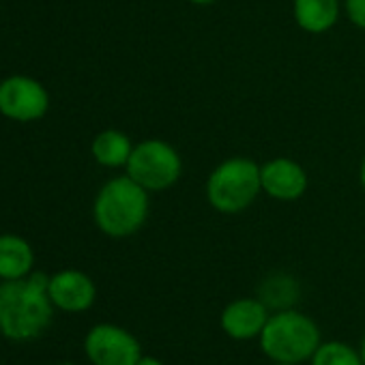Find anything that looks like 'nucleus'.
<instances>
[{
	"label": "nucleus",
	"instance_id": "1",
	"mask_svg": "<svg viewBox=\"0 0 365 365\" xmlns=\"http://www.w3.org/2000/svg\"><path fill=\"white\" fill-rule=\"evenodd\" d=\"M50 275L33 271L24 279L0 282V335L9 341H35L52 324L54 305L48 297Z\"/></svg>",
	"mask_w": 365,
	"mask_h": 365
},
{
	"label": "nucleus",
	"instance_id": "2",
	"mask_svg": "<svg viewBox=\"0 0 365 365\" xmlns=\"http://www.w3.org/2000/svg\"><path fill=\"white\" fill-rule=\"evenodd\" d=\"M150 213V194L123 174L110 178L93 202L95 226L110 239H127L140 232Z\"/></svg>",
	"mask_w": 365,
	"mask_h": 365
},
{
	"label": "nucleus",
	"instance_id": "3",
	"mask_svg": "<svg viewBox=\"0 0 365 365\" xmlns=\"http://www.w3.org/2000/svg\"><path fill=\"white\" fill-rule=\"evenodd\" d=\"M322 341V331L318 322L297 309H279L271 312L258 344L262 354L271 363H309L312 354Z\"/></svg>",
	"mask_w": 365,
	"mask_h": 365
},
{
	"label": "nucleus",
	"instance_id": "4",
	"mask_svg": "<svg viewBox=\"0 0 365 365\" xmlns=\"http://www.w3.org/2000/svg\"><path fill=\"white\" fill-rule=\"evenodd\" d=\"M207 200L222 215L247 211L262 192L260 163L250 157H228L213 168L207 178Z\"/></svg>",
	"mask_w": 365,
	"mask_h": 365
},
{
	"label": "nucleus",
	"instance_id": "5",
	"mask_svg": "<svg viewBox=\"0 0 365 365\" xmlns=\"http://www.w3.org/2000/svg\"><path fill=\"white\" fill-rule=\"evenodd\" d=\"M125 174L131 176L148 194H159L178 182L182 174V159L170 142L146 138L133 146L125 165Z\"/></svg>",
	"mask_w": 365,
	"mask_h": 365
},
{
	"label": "nucleus",
	"instance_id": "6",
	"mask_svg": "<svg viewBox=\"0 0 365 365\" xmlns=\"http://www.w3.org/2000/svg\"><path fill=\"white\" fill-rule=\"evenodd\" d=\"M82 348L91 365H135L144 354L140 339L125 327L112 322L91 327Z\"/></svg>",
	"mask_w": 365,
	"mask_h": 365
},
{
	"label": "nucleus",
	"instance_id": "7",
	"mask_svg": "<svg viewBox=\"0 0 365 365\" xmlns=\"http://www.w3.org/2000/svg\"><path fill=\"white\" fill-rule=\"evenodd\" d=\"M50 110L48 88L29 76H9L0 82V114L16 123H35Z\"/></svg>",
	"mask_w": 365,
	"mask_h": 365
},
{
	"label": "nucleus",
	"instance_id": "8",
	"mask_svg": "<svg viewBox=\"0 0 365 365\" xmlns=\"http://www.w3.org/2000/svg\"><path fill=\"white\" fill-rule=\"evenodd\" d=\"M262 194L279 202H294L305 196L309 176L305 168L290 157H273L260 165Z\"/></svg>",
	"mask_w": 365,
	"mask_h": 365
},
{
	"label": "nucleus",
	"instance_id": "9",
	"mask_svg": "<svg viewBox=\"0 0 365 365\" xmlns=\"http://www.w3.org/2000/svg\"><path fill=\"white\" fill-rule=\"evenodd\" d=\"M48 297L58 312L84 314L97 301V284L80 269H63L50 275Z\"/></svg>",
	"mask_w": 365,
	"mask_h": 365
},
{
	"label": "nucleus",
	"instance_id": "10",
	"mask_svg": "<svg viewBox=\"0 0 365 365\" xmlns=\"http://www.w3.org/2000/svg\"><path fill=\"white\" fill-rule=\"evenodd\" d=\"M271 309L258 297H239L230 301L220 314V329L235 341L258 339Z\"/></svg>",
	"mask_w": 365,
	"mask_h": 365
},
{
	"label": "nucleus",
	"instance_id": "11",
	"mask_svg": "<svg viewBox=\"0 0 365 365\" xmlns=\"http://www.w3.org/2000/svg\"><path fill=\"white\" fill-rule=\"evenodd\" d=\"M35 271L33 245L20 235H0V282L24 279Z\"/></svg>",
	"mask_w": 365,
	"mask_h": 365
},
{
	"label": "nucleus",
	"instance_id": "12",
	"mask_svg": "<svg viewBox=\"0 0 365 365\" xmlns=\"http://www.w3.org/2000/svg\"><path fill=\"white\" fill-rule=\"evenodd\" d=\"M292 16L301 31L322 35L337 24L341 0H292Z\"/></svg>",
	"mask_w": 365,
	"mask_h": 365
},
{
	"label": "nucleus",
	"instance_id": "13",
	"mask_svg": "<svg viewBox=\"0 0 365 365\" xmlns=\"http://www.w3.org/2000/svg\"><path fill=\"white\" fill-rule=\"evenodd\" d=\"M133 142L127 133L118 131V129H103L93 138L91 144V153L95 157V161L103 168H125L131 150H133Z\"/></svg>",
	"mask_w": 365,
	"mask_h": 365
},
{
	"label": "nucleus",
	"instance_id": "14",
	"mask_svg": "<svg viewBox=\"0 0 365 365\" xmlns=\"http://www.w3.org/2000/svg\"><path fill=\"white\" fill-rule=\"evenodd\" d=\"M271 312H279V309H290L297 307V301L301 297V286L299 282L288 275V273H271L267 275L260 286H258V294H256Z\"/></svg>",
	"mask_w": 365,
	"mask_h": 365
},
{
	"label": "nucleus",
	"instance_id": "15",
	"mask_svg": "<svg viewBox=\"0 0 365 365\" xmlns=\"http://www.w3.org/2000/svg\"><path fill=\"white\" fill-rule=\"evenodd\" d=\"M309 365H363L359 348L341 339H322L309 359Z\"/></svg>",
	"mask_w": 365,
	"mask_h": 365
},
{
	"label": "nucleus",
	"instance_id": "16",
	"mask_svg": "<svg viewBox=\"0 0 365 365\" xmlns=\"http://www.w3.org/2000/svg\"><path fill=\"white\" fill-rule=\"evenodd\" d=\"M344 11L350 24L365 31V0H344Z\"/></svg>",
	"mask_w": 365,
	"mask_h": 365
},
{
	"label": "nucleus",
	"instance_id": "17",
	"mask_svg": "<svg viewBox=\"0 0 365 365\" xmlns=\"http://www.w3.org/2000/svg\"><path fill=\"white\" fill-rule=\"evenodd\" d=\"M135 365H165V363H163L161 359L153 356V354H142V356H140V361H138Z\"/></svg>",
	"mask_w": 365,
	"mask_h": 365
},
{
	"label": "nucleus",
	"instance_id": "18",
	"mask_svg": "<svg viewBox=\"0 0 365 365\" xmlns=\"http://www.w3.org/2000/svg\"><path fill=\"white\" fill-rule=\"evenodd\" d=\"M187 3L194 5V7H211V5L220 3V0H187Z\"/></svg>",
	"mask_w": 365,
	"mask_h": 365
},
{
	"label": "nucleus",
	"instance_id": "19",
	"mask_svg": "<svg viewBox=\"0 0 365 365\" xmlns=\"http://www.w3.org/2000/svg\"><path fill=\"white\" fill-rule=\"evenodd\" d=\"M359 180H361V187H363V192H365V157H363L361 168H359Z\"/></svg>",
	"mask_w": 365,
	"mask_h": 365
},
{
	"label": "nucleus",
	"instance_id": "20",
	"mask_svg": "<svg viewBox=\"0 0 365 365\" xmlns=\"http://www.w3.org/2000/svg\"><path fill=\"white\" fill-rule=\"evenodd\" d=\"M359 352H361V359H363V365H365V333H363V337L359 341Z\"/></svg>",
	"mask_w": 365,
	"mask_h": 365
},
{
	"label": "nucleus",
	"instance_id": "21",
	"mask_svg": "<svg viewBox=\"0 0 365 365\" xmlns=\"http://www.w3.org/2000/svg\"><path fill=\"white\" fill-rule=\"evenodd\" d=\"M58 365H78V363H73V361H63V363H58Z\"/></svg>",
	"mask_w": 365,
	"mask_h": 365
},
{
	"label": "nucleus",
	"instance_id": "22",
	"mask_svg": "<svg viewBox=\"0 0 365 365\" xmlns=\"http://www.w3.org/2000/svg\"><path fill=\"white\" fill-rule=\"evenodd\" d=\"M271 365H299V363H271Z\"/></svg>",
	"mask_w": 365,
	"mask_h": 365
}]
</instances>
